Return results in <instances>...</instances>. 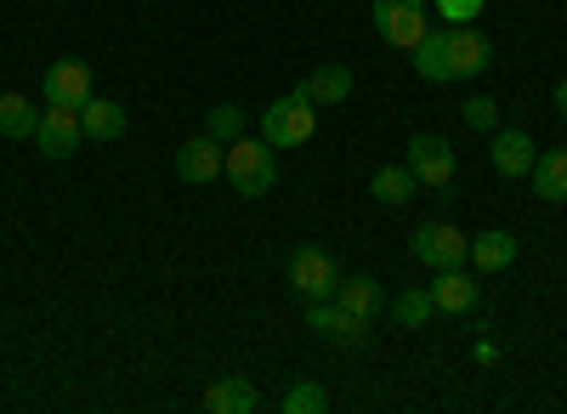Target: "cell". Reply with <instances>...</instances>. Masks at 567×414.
<instances>
[{"mask_svg":"<svg viewBox=\"0 0 567 414\" xmlns=\"http://www.w3.org/2000/svg\"><path fill=\"white\" fill-rule=\"evenodd\" d=\"M221 176L239 188V199H267L278 188V148L267 136H239V143H227Z\"/></svg>","mask_w":567,"mask_h":414,"instance_id":"cell-1","label":"cell"},{"mask_svg":"<svg viewBox=\"0 0 567 414\" xmlns=\"http://www.w3.org/2000/svg\"><path fill=\"white\" fill-rule=\"evenodd\" d=\"M312 131H318V103L301 85L290 91V97L267 103V114H261V136L272 148H301V143H312Z\"/></svg>","mask_w":567,"mask_h":414,"instance_id":"cell-2","label":"cell"},{"mask_svg":"<svg viewBox=\"0 0 567 414\" xmlns=\"http://www.w3.org/2000/svg\"><path fill=\"white\" fill-rule=\"evenodd\" d=\"M409 256L420 267H432V272H449V267H465L471 239L460 234V227H449V221H420L409 234Z\"/></svg>","mask_w":567,"mask_h":414,"instance_id":"cell-3","label":"cell"},{"mask_svg":"<svg viewBox=\"0 0 567 414\" xmlns=\"http://www.w3.org/2000/svg\"><path fill=\"white\" fill-rule=\"evenodd\" d=\"M290 290L301 296V301H329L336 296V284H341V267H336V256H329L323 245H301V250H290Z\"/></svg>","mask_w":567,"mask_h":414,"instance_id":"cell-4","label":"cell"},{"mask_svg":"<svg viewBox=\"0 0 567 414\" xmlns=\"http://www.w3.org/2000/svg\"><path fill=\"white\" fill-rule=\"evenodd\" d=\"M307 330L318 335V341H336V346H363L369 341V318H358V312H347L336 296L329 301H307Z\"/></svg>","mask_w":567,"mask_h":414,"instance_id":"cell-5","label":"cell"},{"mask_svg":"<svg viewBox=\"0 0 567 414\" xmlns=\"http://www.w3.org/2000/svg\"><path fill=\"white\" fill-rule=\"evenodd\" d=\"M85 143V131H80V108H58V103H45L40 125H34V148L40 159H74V148Z\"/></svg>","mask_w":567,"mask_h":414,"instance_id":"cell-6","label":"cell"},{"mask_svg":"<svg viewBox=\"0 0 567 414\" xmlns=\"http://www.w3.org/2000/svg\"><path fill=\"white\" fill-rule=\"evenodd\" d=\"M443 45H449V69H454V80H477V74H488V63H494L488 34H477L471 23H443Z\"/></svg>","mask_w":567,"mask_h":414,"instance_id":"cell-7","label":"cell"},{"mask_svg":"<svg viewBox=\"0 0 567 414\" xmlns=\"http://www.w3.org/2000/svg\"><path fill=\"white\" fill-rule=\"evenodd\" d=\"M221 165H227V143H216L210 131L187 136V143L176 148V176L187 182V188H205V182H216Z\"/></svg>","mask_w":567,"mask_h":414,"instance_id":"cell-8","label":"cell"},{"mask_svg":"<svg viewBox=\"0 0 567 414\" xmlns=\"http://www.w3.org/2000/svg\"><path fill=\"white\" fill-rule=\"evenodd\" d=\"M403 165L414 170L420 188H449V176H454V148L443 143V136L420 131L414 143H409V154H403Z\"/></svg>","mask_w":567,"mask_h":414,"instance_id":"cell-9","label":"cell"},{"mask_svg":"<svg viewBox=\"0 0 567 414\" xmlns=\"http://www.w3.org/2000/svg\"><path fill=\"white\" fill-rule=\"evenodd\" d=\"M91 97V69L80 58H58L52 69H45V103L58 108H80Z\"/></svg>","mask_w":567,"mask_h":414,"instance_id":"cell-10","label":"cell"},{"mask_svg":"<svg viewBox=\"0 0 567 414\" xmlns=\"http://www.w3.org/2000/svg\"><path fill=\"white\" fill-rule=\"evenodd\" d=\"M374 29H381V40L398 45V52H414L420 34L432 23H425V7H374Z\"/></svg>","mask_w":567,"mask_h":414,"instance_id":"cell-11","label":"cell"},{"mask_svg":"<svg viewBox=\"0 0 567 414\" xmlns=\"http://www.w3.org/2000/svg\"><path fill=\"white\" fill-rule=\"evenodd\" d=\"M488 159H494V170H499V176H511V182H516V176H528V170H534V159H539V154H534V136H528L523 125H511V131H494Z\"/></svg>","mask_w":567,"mask_h":414,"instance_id":"cell-12","label":"cell"},{"mask_svg":"<svg viewBox=\"0 0 567 414\" xmlns=\"http://www.w3.org/2000/svg\"><path fill=\"white\" fill-rule=\"evenodd\" d=\"M125 108L114 103V97H97V91H91V97L80 103V131L91 136V143H114V136H125Z\"/></svg>","mask_w":567,"mask_h":414,"instance_id":"cell-13","label":"cell"},{"mask_svg":"<svg viewBox=\"0 0 567 414\" xmlns=\"http://www.w3.org/2000/svg\"><path fill=\"white\" fill-rule=\"evenodd\" d=\"M256 403H261V392L239 375H221V381L205 386V414H250Z\"/></svg>","mask_w":567,"mask_h":414,"instance_id":"cell-14","label":"cell"},{"mask_svg":"<svg viewBox=\"0 0 567 414\" xmlns=\"http://www.w3.org/2000/svg\"><path fill=\"white\" fill-rule=\"evenodd\" d=\"M301 91H307L318 108H336V103L352 97V69H347V63H323V69H312V74L301 80Z\"/></svg>","mask_w":567,"mask_h":414,"instance_id":"cell-15","label":"cell"},{"mask_svg":"<svg viewBox=\"0 0 567 414\" xmlns=\"http://www.w3.org/2000/svg\"><path fill=\"white\" fill-rule=\"evenodd\" d=\"M528 182H534V199H539V205H561V199H567V148L539 154L534 170H528Z\"/></svg>","mask_w":567,"mask_h":414,"instance_id":"cell-16","label":"cell"},{"mask_svg":"<svg viewBox=\"0 0 567 414\" xmlns=\"http://www.w3.org/2000/svg\"><path fill=\"white\" fill-rule=\"evenodd\" d=\"M432 301H437V312H477L483 290L465 279V267H449V272L432 279Z\"/></svg>","mask_w":567,"mask_h":414,"instance_id":"cell-17","label":"cell"},{"mask_svg":"<svg viewBox=\"0 0 567 414\" xmlns=\"http://www.w3.org/2000/svg\"><path fill=\"white\" fill-rule=\"evenodd\" d=\"M414 188H420V182H414L409 165H381V170H374V182H369V194H374V205H381V210H403L414 199Z\"/></svg>","mask_w":567,"mask_h":414,"instance_id":"cell-18","label":"cell"},{"mask_svg":"<svg viewBox=\"0 0 567 414\" xmlns=\"http://www.w3.org/2000/svg\"><path fill=\"white\" fill-rule=\"evenodd\" d=\"M477 272H505L511 261H516V239L505 234V227H488V234H477L471 239V256H465Z\"/></svg>","mask_w":567,"mask_h":414,"instance_id":"cell-19","label":"cell"},{"mask_svg":"<svg viewBox=\"0 0 567 414\" xmlns=\"http://www.w3.org/2000/svg\"><path fill=\"white\" fill-rule=\"evenodd\" d=\"M414 74H420V80H432V85H449V80H454V69H449V45H443V23L420 34V45H414Z\"/></svg>","mask_w":567,"mask_h":414,"instance_id":"cell-20","label":"cell"},{"mask_svg":"<svg viewBox=\"0 0 567 414\" xmlns=\"http://www.w3.org/2000/svg\"><path fill=\"white\" fill-rule=\"evenodd\" d=\"M336 301L347 312H358V318H374V312L386 307V296H381V284H374V279H341L336 284Z\"/></svg>","mask_w":567,"mask_h":414,"instance_id":"cell-21","label":"cell"},{"mask_svg":"<svg viewBox=\"0 0 567 414\" xmlns=\"http://www.w3.org/2000/svg\"><path fill=\"white\" fill-rule=\"evenodd\" d=\"M34 125H40V108L29 103V97H18V91H7V97H0V136H34Z\"/></svg>","mask_w":567,"mask_h":414,"instance_id":"cell-22","label":"cell"},{"mask_svg":"<svg viewBox=\"0 0 567 414\" xmlns=\"http://www.w3.org/2000/svg\"><path fill=\"white\" fill-rule=\"evenodd\" d=\"M432 312H437L432 290H403V296L392 301V324H398V330H420Z\"/></svg>","mask_w":567,"mask_h":414,"instance_id":"cell-23","label":"cell"},{"mask_svg":"<svg viewBox=\"0 0 567 414\" xmlns=\"http://www.w3.org/2000/svg\"><path fill=\"white\" fill-rule=\"evenodd\" d=\"M284 414H329V392L318 381H296L284 392Z\"/></svg>","mask_w":567,"mask_h":414,"instance_id":"cell-24","label":"cell"},{"mask_svg":"<svg viewBox=\"0 0 567 414\" xmlns=\"http://www.w3.org/2000/svg\"><path fill=\"white\" fill-rule=\"evenodd\" d=\"M205 131L216 136V143H239V136H245V114H239V103H216V108L205 114Z\"/></svg>","mask_w":567,"mask_h":414,"instance_id":"cell-25","label":"cell"},{"mask_svg":"<svg viewBox=\"0 0 567 414\" xmlns=\"http://www.w3.org/2000/svg\"><path fill=\"white\" fill-rule=\"evenodd\" d=\"M465 125L471 131H499V108H494V97H465Z\"/></svg>","mask_w":567,"mask_h":414,"instance_id":"cell-26","label":"cell"},{"mask_svg":"<svg viewBox=\"0 0 567 414\" xmlns=\"http://www.w3.org/2000/svg\"><path fill=\"white\" fill-rule=\"evenodd\" d=\"M437 12H443V23H477L483 0H437Z\"/></svg>","mask_w":567,"mask_h":414,"instance_id":"cell-27","label":"cell"},{"mask_svg":"<svg viewBox=\"0 0 567 414\" xmlns=\"http://www.w3.org/2000/svg\"><path fill=\"white\" fill-rule=\"evenodd\" d=\"M556 114L567 120V80H556Z\"/></svg>","mask_w":567,"mask_h":414,"instance_id":"cell-28","label":"cell"},{"mask_svg":"<svg viewBox=\"0 0 567 414\" xmlns=\"http://www.w3.org/2000/svg\"><path fill=\"white\" fill-rule=\"evenodd\" d=\"M374 7H425V0H374Z\"/></svg>","mask_w":567,"mask_h":414,"instance_id":"cell-29","label":"cell"}]
</instances>
